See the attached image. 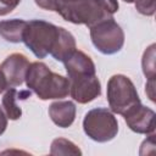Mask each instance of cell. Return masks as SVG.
<instances>
[{
  "instance_id": "obj_6",
  "label": "cell",
  "mask_w": 156,
  "mask_h": 156,
  "mask_svg": "<svg viewBox=\"0 0 156 156\" xmlns=\"http://www.w3.org/2000/svg\"><path fill=\"white\" fill-rule=\"evenodd\" d=\"M61 17L74 24H85L91 27L99 21L110 17L96 0H71L57 12Z\"/></svg>"
},
{
  "instance_id": "obj_1",
  "label": "cell",
  "mask_w": 156,
  "mask_h": 156,
  "mask_svg": "<svg viewBox=\"0 0 156 156\" xmlns=\"http://www.w3.org/2000/svg\"><path fill=\"white\" fill-rule=\"evenodd\" d=\"M24 82L27 88L35 93L40 100L63 99L69 94L68 78L54 73L44 62L29 63Z\"/></svg>"
},
{
  "instance_id": "obj_18",
  "label": "cell",
  "mask_w": 156,
  "mask_h": 156,
  "mask_svg": "<svg viewBox=\"0 0 156 156\" xmlns=\"http://www.w3.org/2000/svg\"><path fill=\"white\" fill-rule=\"evenodd\" d=\"M21 0H0V16H5L10 12H12Z\"/></svg>"
},
{
  "instance_id": "obj_21",
  "label": "cell",
  "mask_w": 156,
  "mask_h": 156,
  "mask_svg": "<svg viewBox=\"0 0 156 156\" xmlns=\"http://www.w3.org/2000/svg\"><path fill=\"white\" fill-rule=\"evenodd\" d=\"M6 127H7V117L2 111V108L0 107V135L6 130Z\"/></svg>"
},
{
  "instance_id": "obj_15",
  "label": "cell",
  "mask_w": 156,
  "mask_h": 156,
  "mask_svg": "<svg viewBox=\"0 0 156 156\" xmlns=\"http://www.w3.org/2000/svg\"><path fill=\"white\" fill-rule=\"evenodd\" d=\"M155 44H151L143 55L141 58V67L143 73L147 80H155L156 77V68H155Z\"/></svg>"
},
{
  "instance_id": "obj_19",
  "label": "cell",
  "mask_w": 156,
  "mask_h": 156,
  "mask_svg": "<svg viewBox=\"0 0 156 156\" xmlns=\"http://www.w3.org/2000/svg\"><path fill=\"white\" fill-rule=\"evenodd\" d=\"M96 1L100 4V6H101L108 15H113L115 12L118 11L119 5H118V1H117V0H96Z\"/></svg>"
},
{
  "instance_id": "obj_2",
  "label": "cell",
  "mask_w": 156,
  "mask_h": 156,
  "mask_svg": "<svg viewBox=\"0 0 156 156\" xmlns=\"http://www.w3.org/2000/svg\"><path fill=\"white\" fill-rule=\"evenodd\" d=\"M60 34V27L43 20L27 22L22 41L38 57L44 58L54 49Z\"/></svg>"
},
{
  "instance_id": "obj_17",
  "label": "cell",
  "mask_w": 156,
  "mask_h": 156,
  "mask_svg": "<svg viewBox=\"0 0 156 156\" xmlns=\"http://www.w3.org/2000/svg\"><path fill=\"white\" fill-rule=\"evenodd\" d=\"M155 1L156 0H134V4L139 13L144 16H152L156 10Z\"/></svg>"
},
{
  "instance_id": "obj_20",
  "label": "cell",
  "mask_w": 156,
  "mask_h": 156,
  "mask_svg": "<svg viewBox=\"0 0 156 156\" xmlns=\"http://www.w3.org/2000/svg\"><path fill=\"white\" fill-rule=\"evenodd\" d=\"M145 93L151 101H155V80H147L145 85Z\"/></svg>"
},
{
  "instance_id": "obj_12",
  "label": "cell",
  "mask_w": 156,
  "mask_h": 156,
  "mask_svg": "<svg viewBox=\"0 0 156 156\" xmlns=\"http://www.w3.org/2000/svg\"><path fill=\"white\" fill-rule=\"evenodd\" d=\"M27 21L24 20H5L0 22V35L10 43H21Z\"/></svg>"
},
{
  "instance_id": "obj_14",
  "label": "cell",
  "mask_w": 156,
  "mask_h": 156,
  "mask_svg": "<svg viewBox=\"0 0 156 156\" xmlns=\"http://www.w3.org/2000/svg\"><path fill=\"white\" fill-rule=\"evenodd\" d=\"M50 155H82V151L71 140H67L65 138H57L54 139L51 143Z\"/></svg>"
},
{
  "instance_id": "obj_13",
  "label": "cell",
  "mask_w": 156,
  "mask_h": 156,
  "mask_svg": "<svg viewBox=\"0 0 156 156\" xmlns=\"http://www.w3.org/2000/svg\"><path fill=\"white\" fill-rule=\"evenodd\" d=\"M18 95L20 93L15 88H9L6 89V93L2 96V107H4L5 115L9 119H12V121L21 118L22 116V110L17 104Z\"/></svg>"
},
{
  "instance_id": "obj_7",
  "label": "cell",
  "mask_w": 156,
  "mask_h": 156,
  "mask_svg": "<svg viewBox=\"0 0 156 156\" xmlns=\"http://www.w3.org/2000/svg\"><path fill=\"white\" fill-rule=\"evenodd\" d=\"M69 95L78 104H88L101 94V84L95 73H78L68 77Z\"/></svg>"
},
{
  "instance_id": "obj_22",
  "label": "cell",
  "mask_w": 156,
  "mask_h": 156,
  "mask_svg": "<svg viewBox=\"0 0 156 156\" xmlns=\"http://www.w3.org/2000/svg\"><path fill=\"white\" fill-rule=\"evenodd\" d=\"M6 89H9V87H7V82H6L5 74H4L2 71L0 69V94H1L2 91H5Z\"/></svg>"
},
{
  "instance_id": "obj_16",
  "label": "cell",
  "mask_w": 156,
  "mask_h": 156,
  "mask_svg": "<svg viewBox=\"0 0 156 156\" xmlns=\"http://www.w3.org/2000/svg\"><path fill=\"white\" fill-rule=\"evenodd\" d=\"M37 6H39L43 10H48V11H55L58 12L63 5H66L67 2H69L71 0H34Z\"/></svg>"
},
{
  "instance_id": "obj_9",
  "label": "cell",
  "mask_w": 156,
  "mask_h": 156,
  "mask_svg": "<svg viewBox=\"0 0 156 156\" xmlns=\"http://www.w3.org/2000/svg\"><path fill=\"white\" fill-rule=\"evenodd\" d=\"M28 66L29 61L27 56L21 52L11 54L4 60V62L0 65V69L5 74L9 88H16L22 85Z\"/></svg>"
},
{
  "instance_id": "obj_3",
  "label": "cell",
  "mask_w": 156,
  "mask_h": 156,
  "mask_svg": "<svg viewBox=\"0 0 156 156\" xmlns=\"http://www.w3.org/2000/svg\"><path fill=\"white\" fill-rule=\"evenodd\" d=\"M107 101L110 110L117 115H124L140 104L136 88L124 74H113L107 82Z\"/></svg>"
},
{
  "instance_id": "obj_11",
  "label": "cell",
  "mask_w": 156,
  "mask_h": 156,
  "mask_svg": "<svg viewBox=\"0 0 156 156\" xmlns=\"http://www.w3.org/2000/svg\"><path fill=\"white\" fill-rule=\"evenodd\" d=\"M77 50L76 45V39L74 37L63 27H60V34L57 38V41L51 50L50 55L57 60V61H66L74 51Z\"/></svg>"
},
{
  "instance_id": "obj_4",
  "label": "cell",
  "mask_w": 156,
  "mask_h": 156,
  "mask_svg": "<svg viewBox=\"0 0 156 156\" xmlns=\"http://www.w3.org/2000/svg\"><path fill=\"white\" fill-rule=\"evenodd\" d=\"M93 45L101 54L118 52L124 44V32L112 16L106 17L89 27Z\"/></svg>"
},
{
  "instance_id": "obj_5",
  "label": "cell",
  "mask_w": 156,
  "mask_h": 156,
  "mask_svg": "<svg viewBox=\"0 0 156 156\" xmlns=\"http://www.w3.org/2000/svg\"><path fill=\"white\" fill-rule=\"evenodd\" d=\"M83 130L91 140L106 143L117 135L118 122L112 111L104 107H98L90 110L84 116Z\"/></svg>"
},
{
  "instance_id": "obj_8",
  "label": "cell",
  "mask_w": 156,
  "mask_h": 156,
  "mask_svg": "<svg viewBox=\"0 0 156 156\" xmlns=\"http://www.w3.org/2000/svg\"><path fill=\"white\" fill-rule=\"evenodd\" d=\"M123 118L129 129L138 134H152L155 132V112L141 102L124 113Z\"/></svg>"
},
{
  "instance_id": "obj_23",
  "label": "cell",
  "mask_w": 156,
  "mask_h": 156,
  "mask_svg": "<svg viewBox=\"0 0 156 156\" xmlns=\"http://www.w3.org/2000/svg\"><path fill=\"white\" fill-rule=\"evenodd\" d=\"M124 2H127V4H132V2H134V0H123Z\"/></svg>"
},
{
  "instance_id": "obj_10",
  "label": "cell",
  "mask_w": 156,
  "mask_h": 156,
  "mask_svg": "<svg viewBox=\"0 0 156 156\" xmlns=\"http://www.w3.org/2000/svg\"><path fill=\"white\" fill-rule=\"evenodd\" d=\"M76 105L72 101H55L49 106L51 121L60 128H68L76 118Z\"/></svg>"
}]
</instances>
